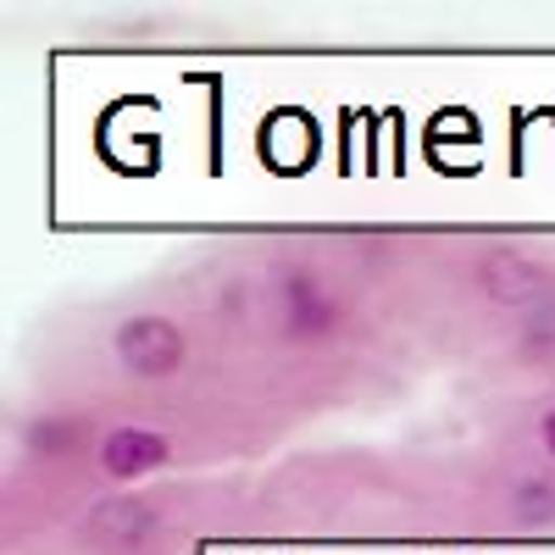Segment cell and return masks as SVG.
Instances as JSON below:
<instances>
[{
	"instance_id": "obj_1",
	"label": "cell",
	"mask_w": 555,
	"mask_h": 555,
	"mask_svg": "<svg viewBox=\"0 0 555 555\" xmlns=\"http://www.w3.org/2000/svg\"><path fill=\"white\" fill-rule=\"evenodd\" d=\"M112 345H117V361L128 366L133 378H172L178 366H183V356H190V339H183V328L172 317H156V311H145V317H128L122 328L112 334Z\"/></svg>"
},
{
	"instance_id": "obj_2",
	"label": "cell",
	"mask_w": 555,
	"mask_h": 555,
	"mask_svg": "<svg viewBox=\"0 0 555 555\" xmlns=\"http://www.w3.org/2000/svg\"><path fill=\"white\" fill-rule=\"evenodd\" d=\"M167 455H172L167 434H156V428H145V423H122V428H112V434L101 439V473H106L112 483H133V478L167 467Z\"/></svg>"
},
{
	"instance_id": "obj_3",
	"label": "cell",
	"mask_w": 555,
	"mask_h": 555,
	"mask_svg": "<svg viewBox=\"0 0 555 555\" xmlns=\"http://www.w3.org/2000/svg\"><path fill=\"white\" fill-rule=\"evenodd\" d=\"M334 322H339L334 295L322 289L317 278L289 272V278H284V328H289L295 339H328V334H334Z\"/></svg>"
},
{
	"instance_id": "obj_4",
	"label": "cell",
	"mask_w": 555,
	"mask_h": 555,
	"mask_svg": "<svg viewBox=\"0 0 555 555\" xmlns=\"http://www.w3.org/2000/svg\"><path fill=\"white\" fill-rule=\"evenodd\" d=\"M478 278H483V289H489L494 300H505V306H539V300L550 295V289H539L544 272H539L528 256H517V250H494Z\"/></svg>"
},
{
	"instance_id": "obj_5",
	"label": "cell",
	"mask_w": 555,
	"mask_h": 555,
	"mask_svg": "<svg viewBox=\"0 0 555 555\" xmlns=\"http://www.w3.org/2000/svg\"><path fill=\"white\" fill-rule=\"evenodd\" d=\"M145 528H151V512L145 505H133V500H117V505H101L95 512V522H89V533L95 539H106V544H133V539H145Z\"/></svg>"
},
{
	"instance_id": "obj_6",
	"label": "cell",
	"mask_w": 555,
	"mask_h": 555,
	"mask_svg": "<svg viewBox=\"0 0 555 555\" xmlns=\"http://www.w3.org/2000/svg\"><path fill=\"white\" fill-rule=\"evenodd\" d=\"M522 345L528 350H555V295H544L539 306H528V317H522Z\"/></svg>"
},
{
	"instance_id": "obj_7",
	"label": "cell",
	"mask_w": 555,
	"mask_h": 555,
	"mask_svg": "<svg viewBox=\"0 0 555 555\" xmlns=\"http://www.w3.org/2000/svg\"><path fill=\"white\" fill-rule=\"evenodd\" d=\"M522 512H528L533 522H550V517H555V483H533V489L522 494Z\"/></svg>"
},
{
	"instance_id": "obj_8",
	"label": "cell",
	"mask_w": 555,
	"mask_h": 555,
	"mask_svg": "<svg viewBox=\"0 0 555 555\" xmlns=\"http://www.w3.org/2000/svg\"><path fill=\"white\" fill-rule=\"evenodd\" d=\"M539 439H544V450L555 455V411H550V416H544V423H539Z\"/></svg>"
}]
</instances>
